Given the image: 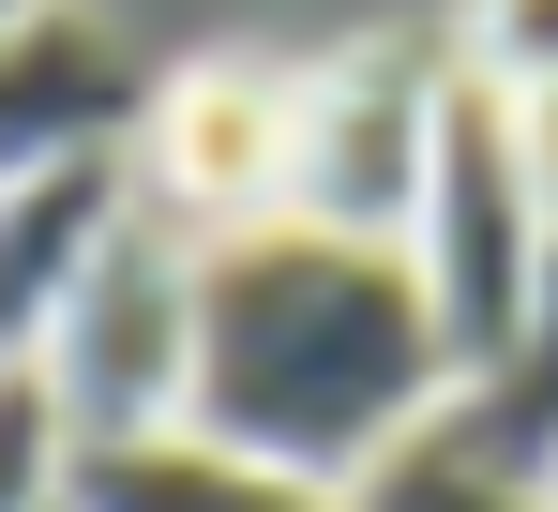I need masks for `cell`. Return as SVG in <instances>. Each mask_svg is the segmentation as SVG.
<instances>
[{"label": "cell", "instance_id": "6da1fadb", "mask_svg": "<svg viewBox=\"0 0 558 512\" xmlns=\"http://www.w3.org/2000/svg\"><path fill=\"white\" fill-rule=\"evenodd\" d=\"M453 332L423 302L408 242H332V227H227L196 242V392L182 437L363 498L408 437L453 423Z\"/></svg>", "mask_w": 558, "mask_h": 512}, {"label": "cell", "instance_id": "7a4b0ae2", "mask_svg": "<svg viewBox=\"0 0 558 512\" xmlns=\"http://www.w3.org/2000/svg\"><path fill=\"white\" fill-rule=\"evenodd\" d=\"M544 256H558V196H544V167H529V121H513L498 76H468V46H453L438 167H423V227H408V271H423V302H438V332H453V377H483L498 346L529 332Z\"/></svg>", "mask_w": 558, "mask_h": 512}, {"label": "cell", "instance_id": "3957f363", "mask_svg": "<svg viewBox=\"0 0 558 512\" xmlns=\"http://www.w3.org/2000/svg\"><path fill=\"white\" fill-rule=\"evenodd\" d=\"M46 407L76 452H121V437H182V392H196V227H167L151 196L121 211V242L92 256V287L61 302L46 332Z\"/></svg>", "mask_w": 558, "mask_h": 512}, {"label": "cell", "instance_id": "277c9868", "mask_svg": "<svg viewBox=\"0 0 558 512\" xmlns=\"http://www.w3.org/2000/svg\"><path fill=\"white\" fill-rule=\"evenodd\" d=\"M438 106H453V46L438 31H377L348 61H317L302 76V151H287V227L408 242L423 227V167H438Z\"/></svg>", "mask_w": 558, "mask_h": 512}, {"label": "cell", "instance_id": "5b68a950", "mask_svg": "<svg viewBox=\"0 0 558 512\" xmlns=\"http://www.w3.org/2000/svg\"><path fill=\"white\" fill-rule=\"evenodd\" d=\"M287 151H302V76L287 61H196V76H151L136 196L196 242H227V227L287 211Z\"/></svg>", "mask_w": 558, "mask_h": 512}, {"label": "cell", "instance_id": "8992f818", "mask_svg": "<svg viewBox=\"0 0 558 512\" xmlns=\"http://www.w3.org/2000/svg\"><path fill=\"white\" fill-rule=\"evenodd\" d=\"M136 211V151H61V167H15L0 181V377H31L61 302L92 287V256L121 242Z\"/></svg>", "mask_w": 558, "mask_h": 512}, {"label": "cell", "instance_id": "52a82bcc", "mask_svg": "<svg viewBox=\"0 0 558 512\" xmlns=\"http://www.w3.org/2000/svg\"><path fill=\"white\" fill-rule=\"evenodd\" d=\"M136 121H151V61H136L106 15L61 0L46 31L0 46V181L61 167V151H136Z\"/></svg>", "mask_w": 558, "mask_h": 512}, {"label": "cell", "instance_id": "ba28073f", "mask_svg": "<svg viewBox=\"0 0 558 512\" xmlns=\"http://www.w3.org/2000/svg\"><path fill=\"white\" fill-rule=\"evenodd\" d=\"M76 512H363L332 483H287V467H242L211 437H121V452H76Z\"/></svg>", "mask_w": 558, "mask_h": 512}, {"label": "cell", "instance_id": "9c48e42d", "mask_svg": "<svg viewBox=\"0 0 558 512\" xmlns=\"http://www.w3.org/2000/svg\"><path fill=\"white\" fill-rule=\"evenodd\" d=\"M438 437L483 452V467H513V483H558V256H544V287H529V332L453 392Z\"/></svg>", "mask_w": 558, "mask_h": 512}, {"label": "cell", "instance_id": "30bf717a", "mask_svg": "<svg viewBox=\"0 0 558 512\" xmlns=\"http://www.w3.org/2000/svg\"><path fill=\"white\" fill-rule=\"evenodd\" d=\"M363 512H558V483H513V467H483L453 437H408V452L363 483Z\"/></svg>", "mask_w": 558, "mask_h": 512}, {"label": "cell", "instance_id": "8fae6325", "mask_svg": "<svg viewBox=\"0 0 558 512\" xmlns=\"http://www.w3.org/2000/svg\"><path fill=\"white\" fill-rule=\"evenodd\" d=\"M76 483V437L46 407V377H0V512H61Z\"/></svg>", "mask_w": 558, "mask_h": 512}, {"label": "cell", "instance_id": "7c38bea8", "mask_svg": "<svg viewBox=\"0 0 558 512\" xmlns=\"http://www.w3.org/2000/svg\"><path fill=\"white\" fill-rule=\"evenodd\" d=\"M468 76L558 90V0H468Z\"/></svg>", "mask_w": 558, "mask_h": 512}, {"label": "cell", "instance_id": "4fadbf2b", "mask_svg": "<svg viewBox=\"0 0 558 512\" xmlns=\"http://www.w3.org/2000/svg\"><path fill=\"white\" fill-rule=\"evenodd\" d=\"M513 121H529V167H544V196H558V90H513Z\"/></svg>", "mask_w": 558, "mask_h": 512}, {"label": "cell", "instance_id": "5bb4252c", "mask_svg": "<svg viewBox=\"0 0 558 512\" xmlns=\"http://www.w3.org/2000/svg\"><path fill=\"white\" fill-rule=\"evenodd\" d=\"M46 15H61V0H0V46H15V31H46Z\"/></svg>", "mask_w": 558, "mask_h": 512}, {"label": "cell", "instance_id": "9a60e30c", "mask_svg": "<svg viewBox=\"0 0 558 512\" xmlns=\"http://www.w3.org/2000/svg\"><path fill=\"white\" fill-rule=\"evenodd\" d=\"M61 512H76V498H61Z\"/></svg>", "mask_w": 558, "mask_h": 512}]
</instances>
